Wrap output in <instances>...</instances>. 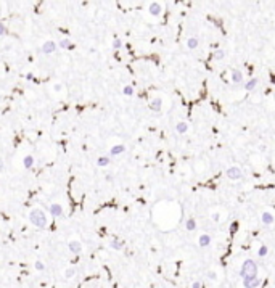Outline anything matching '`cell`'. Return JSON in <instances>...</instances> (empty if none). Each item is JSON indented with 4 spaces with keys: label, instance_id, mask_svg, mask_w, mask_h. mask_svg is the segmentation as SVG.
Listing matches in <instances>:
<instances>
[{
    "label": "cell",
    "instance_id": "24",
    "mask_svg": "<svg viewBox=\"0 0 275 288\" xmlns=\"http://www.w3.org/2000/svg\"><path fill=\"white\" fill-rule=\"evenodd\" d=\"M111 248H114V250H121V248H122V243H119V242H113V243H111Z\"/></svg>",
    "mask_w": 275,
    "mask_h": 288
},
{
    "label": "cell",
    "instance_id": "9",
    "mask_svg": "<svg viewBox=\"0 0 275 288\" xmlns=\"http://www.w3.org/2000/svg\"><path fill=\"white\" fill-rule=\"evenodd\" d=\"M198 243H199V246H208L209 243H211V237H209L208 233H203L198 238Z\"/></svg>",
    "mask_w": 275,
    "mask_h": 288
},
{
    "label": "cell",
    "instance_id": "13",
    "mask_svg": "<svg viewBox=\"0 0 275 288\" xmlns=\"http://www.w3.org/2000/svg\"><path fill=\"white\" fill-rule=\"evenodd\" d=\"M256 85H258V79H256V77H253V79H249V81L246 82L245 89H246V90H253V89H254Z\"/></svg>",
    "mask_w": 275,
    "mask_h": 288
},
{
    "label": "cell",
    "instance_id": "6",
    "mask_svg": "<svg viewBox=\"0 0 275 288\" xmlns=\"http://www.w3.org/2000/svg\"><path fill=\"white\" fill-rule=\"evenodd\" d=\"M50 214L55 216V217H60V216H63V208L60 205H52L50 206Z\"/></svg>",
    "mask_w": 275,
    "mask_h": 288
},
{
    "label": "cell",
    "instance_id": "14",
    "mask_svg": "<svg viewBox=\"0 0 275 288\" xmlns=\"http://www.w3.org/2000/svg\"><path fill=\"white\" fill-rule=\"evenodd\" d=\"M60 47H61V49H66V50H71L73 49V44H71L69 39H63V40L60 42Z\"/></svg>",
    "mask_w": 275,
    "mask_h": 288
},
{
    "label": "cell",
    "instance_id": "22",
    "mask_svg": "<svg viewBox=\"0 0 275 288\" xmlns=\"http://www.w3.org/2000/svg\"><path fill=\"white\" fill-rule=\"evenodd\" d=\"M121 47H122V40H121V39H114V42H113V49L119 50Z\"/></svg>",
    "mask_w": 275,
    "mask_h": 288
},
{
    "label": "cell",
    "instance_id": "29",
    "mask_svg": "<svg viewBox=\"0 0 275 288\" xmlns=\"http://www.w3.org/2000/svg\"><path fill=\"white\" fill-rule=\"evenodd\" d=\"M74 275V269H68L66 271V277H73Z\"/></svg>",
    "mask_w": 275,
    "mask_h": 288
},
{
    "label": "cell",
    "instance_id": "27",
    "mask_svg": "<svg viewBox=\"0 0 275 288\" xmlns=\"http://www.w3.org/2000/svg\"><path fill=\"white\" fill-rule=\"evenodd\" d=\"M237 229H238V224H237V222H233L232 226H230V232H232V233H233Z\"/></svg>",
    "mask_w": 275,
    "mask_h": 288
},
{
    "label": "cell",
    "instance_id": "15",
    "mask_svg": "<svg viewBox=\"0 0 275 288\" xmlns=\"http://www.w3.org/2000/svg\"><path fill=\"white\" fill-rule=\"evenodd\" d=\"M161 105H163V103H161L159 98H154V100L151 101L150 106H151V110H154V111H159V110H161Z\"/></svg>",
    "mask_w": 275,
    "mask_h": 288
},
{
    "label": "cell",
    "instance_id": "12",
    "mask_svg": "<svg viewBox=\"0 0 275 288\" xmlns=\"http://www.w3.org/2000/svg\"><path fill=\"white\" fill-rule=\"evenodd\" d=\"M232 81L237 82V84H240L241 81H243V74H241L240 71H233V73H232Z\"/></svg>",
    "mask_w": 275,
    "mask_h": 288
},
{
    "label": "cell",
    "instance_id": "8",
    "mask_svg": "<svg viewBox=\"0 0 275 288\" xmlns=\"http://www.w3.org/2000/svg\"><path fill=\"white\" fill-rule=\"evenodd\" d=\"M122 151H125L124 145H114L111 150H109V155H111V156H118V155H121Z\"/></svg>",
    "mask_w": 275,
    "mask_h": 288
},
{
    "label": "cell",
    "instance_id": "4",
    "mask_svg": "<svg viewBox=\"0 0 275 288\" xmlns=\"http://www.w3.org/2000/svg\"><path fill=\"white\" fill-rule=\"evenodd\" d=\"M55 50H56V44L53 40H47L45 44L42 45V52L47 53V55H48V53H53Z\"/></svg>",
    "mask_w": 275,
    "mask_h": 288
},
{
    "label": "cell",
    "instance_id": "20",
    "mask_svg": "<svg viewBox=\"0 0 275 288\" xmlns=\"http://www.w3.org/2000/svg\"><path fill=\"white\" fill-rule=\"evenodd\" d=\"M269 253V248L267 246H265V245H262V246L261 248H259V251H258V254H259V256H265V254H267Z\"/></svg>",
    "mask_w": 275,
    "mask_h": 288
},
{
    "label": "cell",
    "instance_id": "25",
    "mask_svg": "<svg viewBox=\"0 0 275 288\" xmlns=\"http://www.w3.org/2000/svg\"><path fill=\"white\" fill-rule=\"evenodd\" d=\"M35 269H37V271H44L45 267H44V264H42L40 261H37V262H35Z\"/></svg>",
    "mask_w": 275,
    "mask_h": 288
},
{
    "label": "cell",
    "instance_id": "21",
    "mask_svg": "<svg viewBox=\"0 0 275 288\" xmlns=\"http://www.w3.org/2000/svg\"><path fill=\"white\" fill-rule=\"evenodd\" d=\"M224 55H225V53H224V50H220V49L214 52V58H216V60H222Z\"/></svg>",
    "mask_w": 275,
    "mask_h": 288
},
{
    "label": "cell",
    "instance_id": "28",
    "mask_svg": "<svg viewBox=\"0 0 275 288\" xmlns=\"http://www.w3.org/2000/svg\"><path fill=\"white\" fill-rule=\"evenodd\" d=\"M208 277H209V278H213V280H216L217 275H216V272H208Z\"/></svg>",
    "mask_w": 275,
    "mask_h": 288
},
{
    "label": "cell",
    "instance_id": "19",
    "mask_svg": "<svg viewBox=\"0 0 275 288\" xmlns=\"http://www.w3.org/2000/svg\"><path fill=\"white\" fill-rule=\"evenodd\" d=\"M97 164H98V166H108V164H109V158L108 156H100V158H98V161H97Z\"/></svg>",
    "mask_w": 275,
    "mask_h": 288
},
{
    "label": "cell",
    "instance_id": "2",
    "mask_svg": "<svg viewBox=\"0 0 275 288\" xmlns=\"http://www.w3.org/2000/svg\"><path fill=\"white\" fill-rule=\"evenodd\" d=\"M241 277H246V275H258V266L253 259H246L243 262V267L240 271Z\"/></svg>",
    "mask_w": 275,
    "mask_h": 288
},
{
    "label": "cell",
    "instance_id": "26",
    "mask_svg": "<svg viewBox=\"0 0 275 288\" xmlns=\"http://www.w3.org/2000/svg\"><path fill=\"white\" fill-rule=\"evenodd\" d=\"M5 32H7V28L3 23H0V35H5Z\"/></svg>",
    "mask_w": 275,
    "mask_h": 288
},
{
    "label": "cell",
    "instance_id": "11",
    "mask_svg": "<svg viewBox=\"0 0 275 288\" xmlns=\"http://www.w3.org/2000/svg\"><path fill=\"white\" fill-rule=\"evenodd\" d=\"M185 229H187V230H195V229H196V222H195V219H193V217L187 219V221H185Z\"/></svg>",
    "mask_w": 275,
    "mask_h": 288
},
{
    "label": "cell",
    "instance_id": "5",
    "mask_svg": "<svg viewBox=\"0 0 275 288\" xmlns=\"http://www.w3.org/2000/svg\"><path fill=\"white\" fill-rule=\"evenodd\" d=\"M69 250L73 251L74 254H79L80 251H82V245H80L79 242H76V240H71L69 242Z\"/></svg>",
    "mask_w": 275,
    "mask_h": 288
},
{
    "label": "cell",
    "instance_id": "18",
    "mask_svg": "<svg viewBox=\"0 0 275 288\" xmlns=\"http://www.w3.org/2000/svg\"><path fill=\"white\" fill-rule=\"evenodd\" d=\"M175 129H177V132H179V134H185V132L188 130V126L185 124V122H179V124H177V127H175Z\"/></svg>",
    "mask_w": 275,
    "mask_h": 288
},
{
    "label": "cell",
    "instance_id": "30",
    "mask_svg": "<svg viewBox=\"0 0 275 288\" xmlns=\"http://www.w3.org/2000/svg\"><path fill=\"white\" fill-rule=\"evenodd\" d=\"M53 90H55V92H60V90H61V84H55Z\"/></svg>",
    "mask_w": 275,
    "mask_h": 288
},
{
    "label": "cell",
    "instance_id": "31",
    "mask_svg": "<svg viewBox=\"0 0 275 288\" xmlns=\"http://www.w3.org/2000/svg\"><path fill=\"white\" fill-rule=\"evenodd\" d=\"M192 287H193V288H199V287H201V283H199V282H195V283H193Z\"/></svg>",
    "mask_w": 275,
    "mask_h": 288
},
{
    "label": "cell",
    "instance_id": "16",
    "mask_svg": "<svg viewBox=\"0 0 275 288\" xmlns=\"http://www.w3.org/2000/svg\"><path fill=\"white\" fill-rule=\"evenodd\" d=\"M187 45H188V49H196V47H198V39H196V37H190V39H188V42H187Z\"/></svg>",
    "mask_w": 275,
    "mask_h": 288
},
{
    "label": "cell",
    "instance_id": "23",
    "mask_svg": "<svg viewBox=\"0 0 275 288\" xmlns=\"http://www.w3.org/2000/svg\"><path fill=\"white\" fill-rule=\"evenodd\" d=\"M124 94H125V95H134V89H132L130 85L124 87Z\"/></svg>",
    "mask_w": 275,
    "mask_h": 288
},
{
    "label": "cell",
    "instance_id": "3",
    "mask_svg": "<svg viewBox=\"0 0 275 288\" xmlns=\"http://www.w3.org/2000/svg\"><path fill=\"white\" fill-rule=\"evenodd\" d=\"M241 169L240 167H237V166H232V167H229L227 169V177L229 179H232V180H238V179H241Z\"/></svg>",
    "mask_w": 275,
    "mask_h": 288
},
{
    "label": "cell",
    "instance_id": "10",
    "mask_svg": "<svg viewBox=\"0 0 275 288\" xmlns=\"http://www.w3.org/2000/svg\"><path fill=\"white\" fill-rule=\"evenodd\" d=\"M274 222V216L270 214V212H264L262 214V224H265V226H269V224Z\"/></svg>",
    "mask_w": 275,
    "mask_h": 288
},
{
    "label": "cell",
    "instance_id": "7",
    "mask_svg": "<svg viewBox=\"0 0 275 288\" xmlns=\"http://www.w3.org/2000/svg\"><path fill=\"white\" fill-rule=\"evenodd\" d=\"M161 10H163V7H161L159 3H156V2L150 5V13L153 15V16H159V15H161Z\"/></svg>",
    "mask_w": 275,
    "mask_h": 288
},
{
    "label": "cell",
    "instance_id": "1",
    "mask_svg": "<svg viewBox=\"0 0 275 288\" xmlns=\"http://www.w3.org/2000/svg\"><path fill=\"white\" fill-rule=\"evenodd\" d=\"M31 222L34 224L37 229H45L47 226V217L44 216V212L40 211V209H32L31 211Z\"/></svg>",
    "mask_w": 275,
    "mask_h": 288
},
{
    "label": "cell",
    "instance_id": "17",
    "mask_svg": "<svg viewBox=\"0 0 275 288\" xmlns=\"http://www.w3.org/2000/svg\"><path fill=\"white\" fill-rule=\"evenodd\" d=\"M23 163H24V166L28 167H32V164H34V158L31 156V155H28V156H24V160H23Z\"/></svg>",
    "mask_w": 275,
    "mask_h": 288
}]
</instances>
